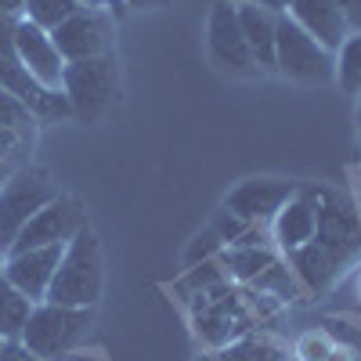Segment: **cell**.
<instances>
[{
  "instance_id": "cell-47",
  "label": "cell",
  "mask_w": 361,
  "mask_h": 361,
  "mask_svg": "<svg viewBox=\"0 0 361 361\" xmlns=\"http://www.w3.org/2000/svg\"><path fill=\"white\" fill-rule=\"evenodd\" d=\"M289 361H296V357H289Z\"/></svg>"
},
{
  "instance_id": "cell-40",
  "label": "cell",
  "mask_w": 361,
  "mask_h": 361,
  "mask_svg": "<svg viewBox=\"0 0 361 361\" xmlns=\"http://www.w3.org/2000/svg\"><path fill=\"white\" fill-rule=\"evenodd\" d=\"M4 260H8V253H4V250H0V275H4Z\"/></svg>"
},
{
  "instance_id": "cell-15",
  "label": "cell",
  "mask_w": 361,
  "mask_h": 361,
  "mask_svg": "<svg viewBox=\"0 0 361 361\" xmlns=\"http://www.w3.org/2000/svg\"><path fill=\"white\" fill-rule=\"evenodd\" d=\"M286 15L333 54L350 33V25H347L343 11L336 8V0H293Z\"/></svg>"
},
{
  "instance_id": "cell-23",
  "label": "cell",
  "mask_w": 361,
  "mask_h": 361,
  "mask_svg": "<svg viewBox=\"0 0 361 361\" xmlns=\"http://www.w3.org/2000/svg\"><path fill=\"white\" fill-rule=\"evenodd\" d=\"M80 11V0H25V11H22V18H29L33 25H40V29H58L66 18H73Z\"/></svg>"
},
{
  "instance_id": "cell-42",
  "label": "cell",
  "mask_w": 361,
  "mask_h": 361,
  "mask_svg": "<svg viewBox=\"0 0 361 361\" xmlns=\"http://www.w3.org/2000/svg\"><path fill=\"white\" fill-rule=\"evenodd\" d=\"M199 361H217V357H199Z\"/></svg>"
},
{
  "instance_id": "cell-17",
  "label": "cell",
  "mask_w": 361,
  "mask_h": 361,
  "mask_svg": "<svg viewBox=\"0 0 361 361\" xmlns=\"http://www.w3.org/2000/svg\"><path fill=\"white\" fill-rule=\"evenodd\" d=\"M289 267H293L296 282L307 286L311 293H325L329 286L336 282L340 271H343V267L333 260V253L322 250L314 238H311V243H304V246H296V250H289Z\"/></svg>"
},
{
  "instance_id": "cell-25",
  "label": "cell",
  "mask_w": 361,
  "mask_h": 361,
  "mask_svg": "<svg viewBox=\"0 0 361 361\" xmlns=\"http://www.w3.org/2000/svg\"><path fill=\"white\" fill-rule=\"evenodd\" d=\"M188 275L180 279V293H188V300L195 296V293H206V289H214V286H221L228 275H224V267H221V260H206V264H195V267H185Z\"/></svg>"
},
{
  "instance_id": "cell-39",
  "label": "cell",
  "mask_w": 361,
  "mask_h": 361,
  "mask_svg": "<svg viewBox=\"0 0 361 361\" xmlns=\"http://www.w3.org/2000/svg\"><path fill=\"white\" fill-rule=\"evenodd\" d=\"M8 180V163H0V185Z\"/></svg>"
},
{
  "instance_id": "cell-41",
  "label": "cell",
  "mask_w": 361,
  "mask_h": 361,
  "mask_svg": "<svg viewBox=\"0 0 361 361\" xmlns=\"http://www.w3.org/2000/svg\"><path fill=\"white\" fill-rule=\"evenodd\" d=\"M357 296H361V275H357Z\"/></svg>"
},
{
  "instance_id": "cell-43",
  "label": "cell",
  "mask_w": 361,
  "mask_h": 361,
  "mask_svg": "<svg viewBox=\"0 0 361 361\" xmlns=\"http://www.w3.org/2000/svg\"><path fill=\"white\" fill-rule=\"evenodd\" d=\"M357 123H361V105H357Z\"/></svg>"
},
{
  "instance_id": "cell-21",
  "label": "cell",
  "mask_w": 361,
  "mask_h": 361,
  "mask_svg": "<svg viewBox=\"0 0 361 361\" xmlns=\"http://www.w3.org/2000/svg\"><path fill=\"white\" fill-rule=\"evenodd\" d=\"M224 357L228 361H289V350L275 336L250 329V333H243L235 343L224 347Z\"/></svg>"
},
{
  "instance_id": "cell-34",
  "label": "cell",
  "mask_w": 361,
  "mask_h": 361,
  "mask_svg": "<svg viewBox=\"0 0 361 361\" xmlns=\"http://www.w3.org/2000/svg\"><path fill=\"white\" fill-rule=\"evenodd\" d=\"M80 8H94V11H116V15H127L123 0H80Z\"/></svg>"
},
{
  "instance_id": "cell-37",
  "label": "cell",
  "mask_w": 361,
  "mask_h": 361,
  "mask_svg": "<svg viewBox=\"0 0 361 361\" xmlns=\"http://www.w3.org/2000/svg\"><path fill=\"white\" fill-rule=\"evenodd\" d=\"M0 11H8V15L22 18V11H25V0H0Z\"/></svg>"
},
{
  "instance_id": "cell-35",
  "label": "cell",
  "mask_w": 361,
  "mask_h": 361,
  "mask_svg": "<svg viewBox=\"0 0 361 361\" xmlns=\"http://www.w3.org/2000/svg\"><path fill=\"white\" fill-rule=\"evenodd\" d=\"M253 4H260V8H267V11H275V15H286L293 0H253Z\"/></svg>"
},
{
  "instance_id": "cell-26",
  "label": "cell",
  "mask_w": 361,
  "mask_h": 361,
  "mask_svg": "<svg viewBox=\"0 0 361 361\" xmlns=\"http://www.w3.org/2000/svg\"><path fill=\"white\" fill-rule=\"evenodd\" d=\"M333 350H336L333 333H329V329H311V333H304V336L296 340L293 357L296 361H329V357H333Z\"/></svg>"
},
{
  "instance_id": "cell-46",
  "label": "cell",
  "mask_w": 361,
  "mask_h": 361,
  "mask_svg": "<svg viewBox=\"0 0 361 361\" xmlns=\"http://www.w3.org/2000/svg\"><path fill=\"white\" fill-rule=\"evenodd\" d=\"M0 347H4V340H0Z\"/></svg>"
},
{
  "instance_id": "cell-32",
  "label": "cell",
  "mask_w": 361,
  "mask_h": 361,
  "mask_svg": "<svg viewBox=\"0 0 361 361\" xmlns=\"http://www.w3.org/2000/svg\"><path fill=\"white\" fill-rule=\"evenodd\" d=\"M0 361H40V357L29 354V347L22 340H4V347H0Z\"/></svg>"
},
{
  "instance_id": "cell-27",
  "label": "cell",
  "mask_w": 361,
  "mask_h": 361,
  "mask_svg": "<svg viewBox=\"0 0 361 361\" xmlns=\"http://www.w3.org/2000/svg\"><path fill=\"white\" fill-rule=\"evenodd\" d=\"M221 250H224V243L217 238V231L214 228H206V231H199L192 243L185 246V267H195V264H206V260H217L221 257Z\"/></svg>"
},
{
  "instance_id": "cell-45",
  "label": "cell",
  "mask_w": 361,
  "mask_h": 361,
  "mask_svg": "<svg viewBox=\"0 0 361 361\" xmlns=\"http://www.w3.org/2000/svg\"><path fill=\"white\" fill-rule=\"evenodd\" d=\"M217 361H228V357H224V354H221V357H217Z\"/></svg>"
},
{
  "instance_id": "cell-16",
  "label": "cell",
  "mask_w": 361,
  "mask_h": 361,
  "mask_svg": "<svg viewBox=\"0 0 361 361\" xmlns=\"http://www.w3.org/2000/svg\"><path fill=\"white\" fill-rule=\"evenodd\" d=\"M238 8V22H243V37L250 44V54H253V66L271 73L275 69V33H279V15L267 11L253 0L246 4H235Z\"/></svg>"
},
{
  "instance_id": "cell-1",
  "label": "cell",
  "mask_w": 361,
  "mask_h": 361,
  "mask_svg": "<svg viewBox=\"0 0 361 361\" xmlns=\"http://www.w3.org/2000/svg\"><path fill=\"white\" fill-rule=\"evenodd\" d=\"M105 289V253L102 243L90 228H80L66 250L62 260H58V271L47 286L51 304H62V307H83V311H94V304L102 300Z\"/></svg>"
},
{
  "instance_id": "cell-12",
  "label": "cell",
  "mask_w": 361,
  "mask_h": 361,
  "mask_svg": "<svg viewBox=\"0 0 361 361\" xmlns=\"http://www.w3.org/2000/svg\"><path fill=\"white\" fill-rule=\"evenodd\" d=\"M0 87H4L8 94H15L29 112H33V119H66V116H73V105H69V98L62 94V90H51V87L37 83L15 54H0Z\"/></svg>"
},
{
  "instance_id": "cell-3",
  "label": "cell",
  "mask_w": 361,
  "mask_h": 361,
  "mask_svg": "<svg viewBox=\"0 0 361 361\" xmlns=\"http://www.w3.org/2000/svg\"><path fill=\"white\" fill-rule=\"evenodd\" d=\"M87 329H90V311L40 300L18 340L29 347V354H37L40 361H51V357H62V354L76 350L87 336Z\"/></svg>"
},
{
  "instance_id": "cell-5",
  "label": "cell",
  "mask_w": 361,
  "mask_h": 361,
  "mask_svg": "<svg viewBox=\"0 0 361 361\" xmlns=\"http://www.w3.org/2000/svg\"><path fill=\"white\" fill-rule=\"evenodd\" d=\"M275 73L296 83H329V80H336V54L325 51L311 33H304L289 15H279Z\"/></svg>"
},
{
  "instance_id": "cell-4",
  "label": "cell",
  "mask_w": 361,
  "mask_h": 361,
  "mask_svg": "<svg viewBox=\"0 0 361 361\" xmlns=\"http://www.w3.org/2000/svg\"><path fill=\"white\" fill-rule=\"evenodd\" d=\"M58 195L62 192H58V185L51 180L47 170L25 166V170L8 173V180L0 185V250L8 253L11 243L18 238V231Z\"/></svg>"
},
{
  "instance_id": "cell-44",
  "label": "cell",
  "mask_w": 361,
  "mask_h": 361,
  "mask_svg": "<svg viewBox=\"0 0 361 361\" xmlns=\"http://www.w3.org/2000/svg\"><path fill=\"white\" fill-rule=\"evenodd\" d=\"M231 4H246V0H231Z\"/></svg>"
},
{
  "instance_id": "cell-11",
  "label": "cell",
  "mask_w": 361,
  "mask_h": 361,
  "mask_svg": "<svg viewBox=\"0 0 361 361\" xmlns=\"http://www.w3.org/2000/svg\"><path fill=\"white\" fill-rule=\"evenodd\" d=\"M296 195L293 180L282 177H250L243 185H235L224 195V209H231L235 217H243L246 224H267L275 221V214Z\"/></svg>"
},
{
  "instance_id": "cell-13",
  "label": "cell",
  "mask_w": 361,
  "mask_h": 361,
  "mask_svg": "<svg viewBox=\"0 0 361 361\" xmlns=\"http://www.w3.org/2000/svg\"><path fill=\"white\" fill-rule=\"evenodd\" d=\"M18 62L29 69L37 83L51 87V90H62V73H66V58L58 54L54 47V37L47 29L33 25L29 18H18V29H15V51H11Z\"/></svg>"
},
{
  "instance_id": "cell-20",
  "label": "cell",
  "mask_w": 361,
  "mask_h": 361,
  "mask_svg": "<svg viewBox=\"0 0 361 361\" xmlns=\"http://www.w3.org/2000/svg\"><path fill=\"white\" fill-rule=\"evenodd\" d=\"M33 307H37V300H29L22 289H15L0 275V340H18Z\"/></svg>"
},
{
  "instance_id": "cell-22",
  "label": "cell",
  "mask_w": 361,
  "mask_h": 361,
  "mask_svg": "<svg viewBox=\"0 0 361 361\" xmlns=\"http://www.w3.org/2000/svg\"><path fill=\"white\" fill-rule=\"evenodd\" d=\"M336 83L347 94L361 90V29L347 33V40L336 47Z\"/></svg>"
},
{
  "instance_id": "cell-10",
  "label": "cell",
  "mask_w": 361,
  "mask_h": 361,
  "mask_svg": "<svg viewBox=\"0 0 361 361\" xmlns=\"http://www.w3.org/2000/svg\"><path fill=\"white\" fill-rule=\"evenodd\" d=\"M51 37H54V47L66 62H87V58L109 54L112 22L105 18V11L80 8L73 18H66L58 29H51Z\"/></svg>"
},
{
  "instance_id": "cell-7",
  "label": "cell",
  "mask_w": 361,
  "mask_h": 361,
  "mask_svg": "<svg viewBox=\"0 0 361 361\" xmlns=\"http://www.w3.org/2000/svg\"><path fill=\"white\" fill-rule=\"evenodd\" d=\"M195 296L199 300H195L192 318H195V333H199L202 343L228 347V343H235L243 333L253 329L250 325V307L243 304V296L228 286V279L214 289H206V293H195Z\"/></svg>"
},
{
  "instance_id": "cell-14",
  "label": "cell",
  "mask_w": 361,
  "mask_h": 361,
  "mask_svg": "<svg viewBox=\"0 0 361 361\" xmlns=\"http://www.w3.org/2000/svg\"><path fill=\"white\" fill-rule=\"evenodd\" d=\"M66 246H44V250H25V253H8L4 260V279L22 289L29 300H40L47 296V286L58 271V260H62Z\"/></svg>"
},
{
  "instance_id": "cell-33",
  "label": "cell",
  "mask_w": 361,
  "mask_h": 361,
  "mask_svg": "<svg viewBox=\"0 0 361 361\" xmlns=\"http://www.w3.org/2000/svg\"><path fill=\"white\" fill-rule=\"evenodd\" d=\"M336 8L343 11L350 29H361V0H336Z\"/></svg>"
},
{
  "instance_id": "cell-31",
  "label": "cell",
  "mask_w": 361,
  "mask_h": 361,
  "mask_svg": "<svg viewBox=\"0 0 361 361\" xmlns=\"http://www.w3.org/2000/svg\"><path fill=\"white\" fill-rule=\"evenodd\" d=\"M15 29H18V18L0 11V54H11L15 51Z\"/></svg>"
},
{
  "instance_id": "cell-8",
  "label": "cell",
  "mask_w": 361,
  "mask_h": 361,
  "mask_svg": "<svg viewBox=\"0 0 361 361\" xmlns=\"http://www.w3.org/2000/svg\"><path fill=\"white\" fill-rule=\"evenodd\" d=\"M206 47H209L214 66L224 69V73H238V76L260 73L253 66L250 44L243 37V22H238V8L231 4V0H217V4L209 8V18H206Z\"/></svg>"
},
{
  "instance_id": "cell-28",
  "label": "cell",
  "mask_w": 361,
  "mask_h": 361,
  "mask_svg": "<svg viewBox=\"0 0 361 361\" xmlns=\"http://www.w3.org/2000/svg\"><path fill=\"white\" fill-rule=\"evenodd\" d=\"M0 127H11V130H22V134H29V127H33V112H29L15 94H8L4 87H0Z\"/></svg>"
},
{
  "instance_id": "cell-30",
  "label": "cell",
  "mask_w": 361,
  "mask_h": 361,
  "mask_svg": "<svg viewBox=\"0 0 361 361\" xmlns=\"http://www.w3.org/2000/svg\"><path fill=\"white\" fill-rule=\"evenodd\" d=\"M25 137L22 130H11V127H0V163H11L22 148H25Z\"/></svg>"
},
{
  "instance_id": "cell-38",
  "label": "cell",
  "mask_w": 361,
  "mask_h": 361,
  "mask_svg": "<svg viewBox=\"0 0 361 361\" xmlns=\"http://www.w3.org/2000/svg\"><path fill=\"white\" fill-rule=\"evenodd\" d=\"M329 361H361L350 347H343V343H336V350H333V357H329Z\"/></svg>"
},
{
  "instance_id": "cell-9",
  "label": "cell",
  "mask_w": 361,
  "mask_h": 361,
  "mask_svg": "<svg viewBox=\"0 0 361 361\" xmlns=\"http://www.w3.org/2000/svg\"><path fill=\"white\" fill-rule=\"evenodd\" d=\"M80 228H87V217H83L80 202L69 199V195H58V199H51V202L40 209V214L18 231V238L11 243L8 253L44 250V246H66Z\"/></svg>"
},
{
  "instance_id": "cell-36",
  "label": "cell",
  "mask_w": 361,
  "mask_h": 361,
  "mask_svg": "<svg viewBox=\"0 0 361 361\" xmlns=\"http://www.w3.org/2000/svg\"><path fill=\"white\" fill-rule=\"evenodd\" d=\"M127 11H145V8H163L166 0H123Z\"/></svg>"
},
{
  "instance_id": "cell-24",
  "label": "cell",
  "mask_w": 361,
  "mask_h": 361,
  "mask_svg": "<svg viewBox=\"0 0 361 361\" xmlns=\"http://www.w3.org/2000/svg\"><path fill=\"white\" fill-rule=\"evenodd\" d=\"M250 286H257L260 293H267V296H279V300H296V275L282 264V260H275L264 275H257Z\"/></svg>"
},
{
  "instance_id": "cell-29",
  "label": "cell",
  "mask_w": 361,
  "mask_h": 361,
  "mask_svg": "<svg viewBox=\"0 0 361 361\" xmlns=\"http://www.w3.org/2000/svg\"><path fill=\"white\" fill-rule=\"evenodd\" d=\"M209 228L217 231V238H221L224 246H238L257 224H246L243 217H235L231 209H217V217H214V224H209Z\"/></svg>"
},
{
  "instance_id": "cell-18",
  "label": "cell",
  "mask_w": 361,
  "mask_h": 361,
  "mask_svg": "<svg viewBox=\"0 0 361 361\" xmlns=\"http://www.w3.org/2000/svg\"><path fill=\"white\" fill-rule=\"evenodd\" d=\"M275 243L289 253L296 246H304L314 238V202L304 195V188H296V195L275 214Z\"/></svg>"
},
{
  "instance_id": "cell-6",
  "label": "cell",
  "mask_w": 361,
  "mask_h": 361,
  "mask_svg": "<svg viewBox=\"0 0 361 361\" xmlns=\"http://www.w3.org/2000/svg\"><path fill=\"white\" fill-rule=\"evenodd\" d=\"M116 87H119V73H116V58L112 54L87 58V62H66L62 94L69 98L73 116L83 119V123L98 119L112 105Z\"/></svg>"
},
{
  "instance_id": "cell-19",
  "label": "cell",
  "mask_w": 361,
  "mask_h": 361,
  "mask_svg": "<svg viewBox=\"0 0 361 361\" xmlns=\"http://www.w3.org/2000/svg\"><path fill=\"white\" fill-rule=\"evenodd\" d=\"M221 267H224V275L235 279V282H253L257 275H264V271L275 264V250H267V246H228L221 250Z\"/></svg>"
},
{
  "instance_id": "cell-2",
  "label": "cell",
  "mask_w": 361,
  "mask_h": 361,
  "mask_svg": "<svg viewBox=\"0 0 361 361\" xmlns=\"http://www.w3.org/2000/svg\"><path fill=\"white\" fill-rule=\"evenodd\" d=\"M304 195L314 202V243L333 253L340 267L354 264L361 257V217L347 192L311 185L304 188Z\"/></svg>"
}]
</instances>
